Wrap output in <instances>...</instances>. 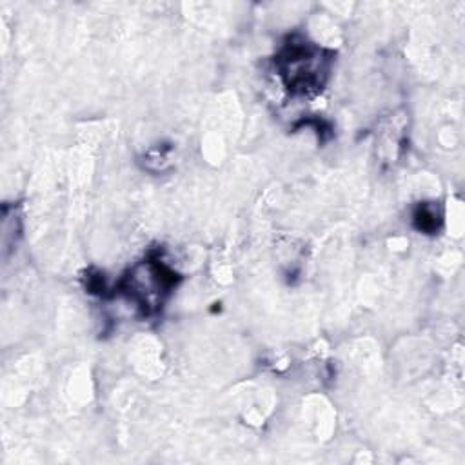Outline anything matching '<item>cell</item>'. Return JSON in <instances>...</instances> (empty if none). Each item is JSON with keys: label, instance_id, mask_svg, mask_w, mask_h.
Here are the masks:
<instances>
[{"label": "cell", "instance_id": "3", "mask_svg": "<svg viewBox=\"0 0 465 465\" xmlns=\"http://www.w3.org/2000/svg\"><path fill=\"white\" fill-rule=\"evenodd\" d=\"M412 223L420 232L434 234L440 231L443 223V214L436 203L423 202L420 203L412 213Z\"/></svg>", "mask_w": 465, "mask_h": 465}, {"label": "cell", "instance_id": "2", "mask_svg": "<svg viewBox=\"0 0 465 465\" xmlns=\"http://www.w3.org/2000/svg\"><path fill=\"white\" fill-rule=\"evenodd\" d=\"M176 282L178 274L174 269L158 258H149L122 278L120 289L143 314H151L176 287Z\"/></svg>", "mask_w": 465, "mask_h": 465}, {"label": "cell", "instance_id": "1", "mask_svg": "<svg viewBox=\"0 0 465 465\" xmlns=\"http://www.w3.org/2000/svg\"><path fill=\"white\" fill-rule=\"evenodd\" d=\"M331 54L302 36H289L276 56L282 84L291 94L312 96L320 93L329 78Z\"/></svg>", "mask_w": 465, "mask_h": 465}]
</instances>
